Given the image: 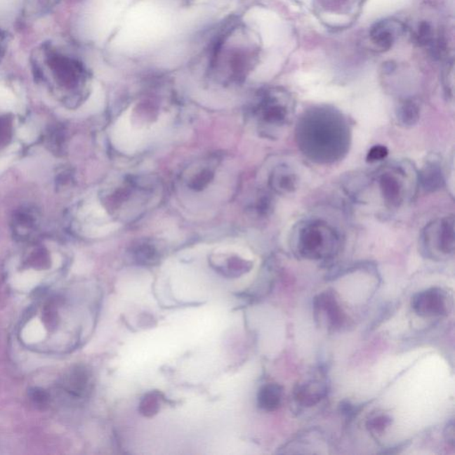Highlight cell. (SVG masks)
Segmentation results:
<instances>
[{"label":"cell","mask_w":455,"mask_h":455,"mask_svg":"<svg viewBox=\"0 0 455 455\" xmlns=\"http://www.w3.org/2000/svg\"><path fill=\"white\" fill-rule=\"evenodd\" d=\"M29 397L33 404L40 407L48 406L50 400L49 394L46 390L39 389V388H33V389L29 390Z\"/></svg>","instance_id":"cell-15"},{"label":"cell","mask_w":455,"mask_h":455,"mask_svg":"<svg viewBox=\"0 0 455 455\" xmlns=\"http://www.w3.org/2000/svg\"><path fill=\"white\" fill-rule=\"evenodd\" d=\"M421 253L431 259L453 256L455 229L453 216L433 220L424 228L420 237Z\"/></svg>","instance_id":"cell-3"},{"label":"cell","mask_w":455,"mask_h":455,"mask_svg":"<svg viewBox=\"0 0 455 455\" xmlns=\"http://www.w3.org/2000/svg\"><path fill=\"white\" fill-rule=\"evenodd\" d=\"M327 389L322 383L311 381L310 383L299 386L294 393L297 402L303 407H313L319 403L326 395Z\"/></svg>","instance_id":"cell-12"},{"label":"cell","mask_w":455,"mask_h":455,"mask_svg":"<svg viewBox=\"0 0 455 455\" xmlns=\"http://www.w3.org/2000/svg\"><path fill=\"white\" fill-rule=\"evenodd\" d=\"M407 169L403 165H393L383 166L378 171V187L384 203L390 209H398L406 200L409 180Z\"/></svg>","instance_id":"cell-4"},{"label":"cell","mask_w":455,"mask_h":455,"mask_svg":"<svg viewBox=\"0 0 455 455\" xmlns=\"http://www.w3.org/2000/svg\"><path fill=\"white\" fill-rule=\"evenodd\" d=\"M420 107L414 101H404L398 105L396 110L397 123L404 127L416 126L420 119Z\"/></svg>","instance_id":"cell-13"},{"label":"cell","mask_w":455,"mask_h":455,"mask_svg":"<svg viewBox=\"0 0 455 455\" xmlns=\"http://www.w3.org/2000/svg\"><path fill=\"white\" fill-rule=\"evenodd\" d=\"M284 390L277 383H268L261 388L257 402L261 409L267 411H273L282 404Z\"/></svg>","instance_id":"cell-11"},{"label":"cell","mask_w":455,"mask_h":455,"mask_svg":"<svg viewBox=\"0 0 455 455\" xmlns=\"http://www.w3.org/2000/svg\"><path fill=\"white\" fill-rule=\"evenodd\" d=\"M292 241L296 253L310 260L329 258L336 256L340 247L336 230L321 220H307L298 224Z\"/></svg>","instance_id":"cell-2"},{"label":"cell","mask_w":455,"mask_h":455,"mask_svg":"<svg viewBox=\"0 0 455 455\" xmlns=\"http://www.w3.org/2000/svg\"><path fill=\"white\" fill-rule=\"evenodd\" d=\"M8 163H9V159L8 158L0 159V173H1L2 171H4L6 169V166H8Z\"/></svg>","instance_id":"cell-21"},{"label":"cell","mask_w":455,"mask_h":455,"mask_svg":"<svg viewBox=\"0 0 455 455\" xmlns=\"http://www.w3.org/2000/svg\"><path fill=\"white\" fill-rule=\"evenodd\" d=\"M18 0H0V18L10 15L16 6Z\"/></svg>","instance_id":"cell-18"},{"label":"cell","mask_w":455,"mask_h":455,"mask_svg":"<svg viewBox=\"0 0 455 455\" xmlns=\"http://www.w3.org/2000/svg\"><path fill=\"white\" fill-rule=\"evenodd\" d=\"M411 307L421 317L446 315L449 310V297L442 289L433 287L416 294L411 300Z\"/></svg>","instance_id":"cell-6"},{"label":"cell","mask_w":455,"mask_h":455,"mask_svg":"<svg viewBox=\"0 0 455 455\" xmlns=\"http://www.w3.org/2000/svg\"><path fill=\"white\" fill-rule=\"evenodd\" d=\"M270 184L277 193H292L297 188L298 178L292 167L282 164L274 169Z\"/></svg>","instance_id":"cell-8"},{"label":"cell","mask_w":455,"mask_h":455,"mask_svg":"<svg viewBox=\"0 0 455 455\" xmlns=\"http://www.w3.org/2000/svg\"><path fill=\"white\" fill-rule=\"evenodd\" d=\"M417 180L425 192H436L442 190L446 180L440 160L436 158L427 160L420 171Z\"/></svg>","instance_id":"cell-7"},{"label":"cell","mask_w":455,"mask_h":455,"mask_svg":"<svg viewBox=\"0 0 455 455\" xmlns=\"http://www.w3.org/2000/svg\"><path fill=\"white\" fill-rule=\"evenodd\" d=\"M391 424V418L386 414H381L371 418L367 423V429L373 433H381Z\"/></svg>","instance_id":"cell-14"},{"label":"cell","mask_w":455,"mask_h":455,"mask_svg":"<svg viewBox=\"0 0 455 455\" xmlns=\"http://www.w3.org/2000/svg\"><path fill=\"white\" fill-rule=\"evenodd\" d=\"M15 105V97L8 88L0 86V110H10Z\"/></svg>","instance_id":"cell-17"},{"label":"cell","mask_w":455,"mask_h":455,"mask_svg":"<svg viewBox=\"0 0 455 455\" xmlns=\"http://www.w3.org/2000/svg\"><path fill=\"white\" fill-rule=\"evenodd\" d=\"M315 309L319 310V312L323 311L333 329H338L343 326V313L341 312V308L338 305L337 301L332 293L326 292L319 294V297L316 298Z\"/></svg>","instance_id":"cell-9"},{"label":"cell","mask_w":455,"mask_h":455,"mask_svg":"<svg viewBox=\"0 0 455 455\" xmlns=\"http://www.w3.org/2000/svg\"><path fill=\"white\" fill-rule=\"evenodd\" d=\"M91 374L84 366H76L67 371L58 383V390L62 397L77 403L85 400L91 390Z\"/></svg>","instance_id":"cell-5"},{"label":"cell","mask_w":455,"mask_h":455,"mask_svg":"<svg viewBox=\"0 0 455 455\" xmlns=\"http://www.w3.org/2000/svg\"><path fill=\"white\" fill-rule=\"evenodd\" d=\"M389 155V150L386 146L376 145L372 147L367 155V161L368 163H376L385 159Z\"/></svg>","instance_id":"cell-16"},{"label":"cell","mask_w":455,"mask_h":455,"mask_svg":"<svg viewBox=\"0 0 455 455\" xmlns=\"http://www.w3.org/2000/svg\"><path fill=\"white\" fill-rule=\"evenodd\" d=\"M398 23L393 21H383L376 23L371 31V39L381 49H389L400 31Z\"/></svg>","instance_id":"cell-10"},{"label":"cell","mask_w":455,"mask_h":455,"mask_svg":"<svg viewBox=\"0 0 455 455\" xmlns=\"http://www.w3.org/2000/svg\"><path fill=\"white\" fill-rule=\"evenodd\" d=\"M18 135L25 142L29 143L36 138V133L29 127H22L19 130Z\"/></svg>","instance_id":"cell-19"},{"label":"cell","mask_w":455,"mask_h":455,"mask_svg":"<svg viewBox=\"0 0 455 455\" xmlns=\"http://www.w3.org/2000/svg\"><path fill=\"white\" fill-rule=\"evenodd\" d=\"M341 116L329 110H316L304 117L298 130V138L303 140L305 150L312 152L343 154L347 146L346 131Z\"/></svg>","instance_id":"cell-1"},{"label":"cell","mask_w":455,"mask_h":455,"mask_svg":"<svg viewBox=\"0 0 455 455\" xmlns=\"http://www.w3.org/2000/svg\"><path fill=\"white\" fill-rule=\"evenodd\" d=\"M444 437L448 443L451 444V446H454V421H451L448 423L447 427L446 428V431H444Z\"/></svg>","instance_id":"cell-20"}]
</instances>
